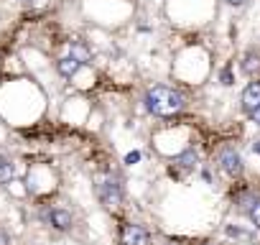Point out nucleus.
<instances>
[{
  "label": "nucleus",
  "instance_id": "f257e3e1",
  "mask_svg": "<svg viewBox=\"0 0 260 245\" xmlns=\"http://www.w3.org/2000/svg\"><path fill=\"white\" fill-rule=\"evenodd\" d=\"M143 102H146V110L156 117H176L186 107V97L169 84L148 87L146 95H143Z\"/></svg>",
  "mask_w": 260,
  "mask_h": 245
},
{
  "label": "nucleus",
  "instance_id": "f03ea898",
  "mask_svg": "<svg viewBox=\"0 0 260 245\" xmlns=\"http://www.w3.org/2000/svg\"><path fill=\"white\" fill-rule=\"evenodd\" d=\"M92 184H94V194L102 202V207L110 209V212H117L120 204H122V199H125L122 179L117 174H112V171H97L94 179H92Z\"/></svg>",
  "mask_w": 260,
  "mask_h": 245
},
{
  "label": "nucleus",
  "instance_id": "7ed1b4c3",
  "mask_svg": "<svg viewBox=\"0 0 260 245\" xmlns=\"http://www.w3.org/2000/svg\"><path fill=\"white\" fill-rule=\"evenodd\" d=\"M39 220L46 227L56 230V232H69L77 225V217L72 215V209L59 207V204H41L39 207Z\"/></svg>",
  "mask_w": 260,
  "mask_h": 245
},
{
  "label": "nucleus",
  "instance_id": "20e7f679",
  "mask_svg": "<svg viewBox=\"0 0 260 245\" xmlns=\"http://www.w3.org/2000/svg\"><path fill=\"white\" fill-rule=\"evenodd\" d=\"M151 232L138 225V222H122L120 232H117V242L120 245H151Z\"/></svg>",
  "mask_w": 260,
  "mask_h": 245
},
{
  "label": "nucleus",
  "instance_id": "39448f33",
  "mask_svg": "<svg viewBox=\"0 0 260 245\" xmlns=\"http://www.w3.org/2000/svg\"><path fill=\"white\" fill-rule=\"evenodd\" d=\"M217 164H219V169L227 174V176H240L242 174V159H240V154L232 148V146H224V148H219V154H217Z\"/></svg>",
  "mask_w": 260,
  "mask_h": 245
},
{
  "label": "nucleus",
  "instance_id": "423d86ee",
  "mask_svg": "<svg viewBox=\"0 0 260 245\" xmlns=\"http://www.w3.org/2000/svg\"><path fill=\"white\" fill-rule=\"evenodd\" d=\"M240 105L247 115H252L255 110H260V79L257 82H250L245 89H242V97H240Z\"/></svg>",
  "mask_w": 260,
  "mask_h": 245
},
{
  "label": "nucleus",
  "instance_id": "0eeeda50",
  "mask_svg": "<svg viewBox=\"0 0 260 245\" xmlns=\"http://www.w3.org/2000/svg\"><path fill=\"white\" fill-rule=\"evenodd\" d=\"M64 56H72V59H77V62H82L84 67L92 62V49L84 44V41H79V39H72V41H67V46H64Z\"/></svg>",
  "mask_w": 260,
  "mask_h": 245
},
{
  "label": "nucleus",
  "instance_id": "6e6552de",
  "mask_svg": "<svg viewBox=\"0 0 260 245\" xmlns=\"http://www.w3.org/2000/svg\"><path fill=\"white\" fill-rule=\"evenodd\" d=\"M54 67H56L59 77H64V79H74V77L84 69V64L77 62V59H72V56H59V59L54 62Z\"/></svg>",
  "mask_w": 260,
  "mask_h": 245
},
{
  "label": "nucleus",
  "instance_id": "1a4fd4ad",
  "mask_svg": "<svg viewBox=\"0 0 260 245\" xmlns=\"http://www.w3.org/2000/svg\"><path fill=\"white\" fill-rule=\"evenodd\" d=\"M171 164H174L176 169L191 171V169H197V164H199V154H197V148H194V146H189V148H184L181 154H176Z\"/></svg>",
  "mask_w": 260,
  "mask_h": 245
},
{
  "label": "nucleus",
  "instance_id": "9d476101",
  "mask_svg": "<svg viewBox=\"0 0 260 245\" xmlns=\"http://www.w3.org/2000/svg\"><path fill=\"white\" fill-rule=\"evenodd\" d=\"M242 209L247 212L250 222H252L255 227H260V197H255V194H245V199H242Z\"/></svg>",
  "mask_w": 260,
  "mask_h": 245
},
{
  "label": "nucleus",
  "instance_id": "9b49d317",
  "mask_svg": "<svg viewBox=\"0 0 260 245\" xmlns=\"http://www.w3.org/2000/svg\"><path fill=\"white\" fill-rule=\"evenodd\" d=\"M242 72L247 77H257L260 74V51H247L242 56Z\"/></svg>",
  "mask_w": 260,
  "mask_h": 245
},
{
  "label": "nucleus",
  "instance_id": "f8f14e48",
  "mask_svg": "<svg viewBox=\"0 0 260 245\" xmlns=\"http://www.w3.org/2000/svg\"><path fill=\"white\" fill-rule=\"evenodd\" d=\"M13 179H16V164H13V159H11V161H6V164H0V187H8Z\"/></svg>",
  "mask_w": 260,
  "mask_h": 245
},
{
  "label": "nucleus",
  "instance_id": "ddd939ff",
  "mask_svg": "<svg viewBox=\"0 0 260 245\" xmlns=\"http://www.w3.org/2000/svg\"><path fill=\"white\" fill-rule=\"evenodd\" d=\"M0 245H13V237L8 235L6 227H0Z\"/></svg>",
  "mask_w": 260,
  "mask_h": 245
},
{
  "label": "nucleus",
  "instance_id": "4468645a",
  "mask_svg": "<svg viewBox=\"0 0 260 245\" xmlns=\"http://www.w3.org/2000/svg\"><path fill=\"white\" fill-rule=\"evenodd\" d=\"M136 161H141V154H138V151H133V154H127V156H125V164H127V166H133Z\"/></svg>",
  "mask_w": 260,
  "mask_h": 245
},
{
  "label": "nucleus",
  "instance_id": "2eb2a0df",
  "mask_svg": "<svg viewBox=\"0 0 260 245\" xmlns=\"http://www.w3.org/2000/svg\"><path fill=\"white\" fill-rule=\"evenodd\" d=\"M224 3H227V6H232V8H240V6H245V3H247V0H224Z\"/></svg>",
  "mask_w": 260,
  "mask_h": 245
},
{
  "label": "nucleus",
  "instance_id": "dca6fc26",
  "mask_svg": "<svg viewBox=\"0 0 260 245\" xmlns=\"http://www.w3.org/2000/svg\"><path fill=\"white\" fill-rule=\"evenodd\" d=\"M250 117H252V122H255V126H257V128H260V110H255V112H252V115H250Z\"/></svg>",
  "mask_w": 260,
  "mask_h": 245
},
{
  "label": "nucleus",
  "instance_id": "f3484780",
  "mask_svg": "<svg viewBox=\"0 0 260 245\" xmlns=\"http://www.w3.org/2000/svg\"><path fill=\"white\" fill-rule=\"evenodd\" d=\"M6 161H11V156L6 151H0V164H6Z\"/></svg>",
  "mask_w": 260,
  "mask_h": 245
},
{
  "label": "nucleus",
  "instance_id": "a211bd4d",
  "mask_svg": "<svg viewBox=\"0 0 260 245\" xmlns=\"http://www.w3.org/2000/svg\"><path fill=\"white\" fill-rule=\"evenodd\" d=\"M252 148H255V154H260V141H255V143H252Z\"/></svg>",
  "mask_w": 260,
  "mask_h": 245
},
{
  "label": "nucleus",
  "instance_id": "6ab92c4d",
  "mask_svg": "<svg viewBox=\"0 0 260 245\" xmlns=\"http://www.w3.org/2000/svg\"><path fill=\"white\" fill-rule=\"evenodd\" d=\"M202 245H214V242H202Z\"/></svg>",
  "mask_w": 260,
  "mask_h": 245
}]
</instances>
